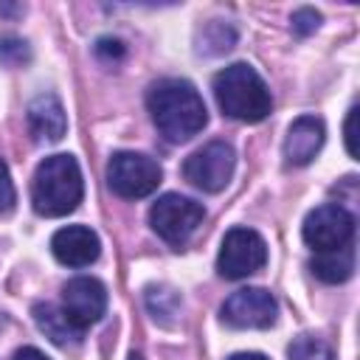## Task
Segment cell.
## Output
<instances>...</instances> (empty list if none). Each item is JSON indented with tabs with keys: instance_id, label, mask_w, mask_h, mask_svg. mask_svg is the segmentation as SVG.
Here are the masks:
<instances>
[{
	"instance_id": "5",
	"label": "cell",
	"mask_w": 360,
	"mask_h": 360,
	"mask_svg": "<svg viewBox=\"0 0 360 360\" xmlns=\"http://www.w3.org/2000/svg\"><path fill=\"white\" fill-rule=\"evenodd\" d=\"M163 180V169L158 160L141 152H115L107 163V186L112 194L124 200L149 197Z\"/></svg>"
},
{
	"instance_id": "8",
	"label": "cell",
	"mask_w": 360,
	"mask_h": 360,
	"mask_svg": "<svg viewBox=\"0 0 360 360\" xmlns=\"http://www.w3.org/2000/svg\"><path fill=\"white\" fill-rule=\"evenodd\" d=\"M301 236H304V242H307L315 253L338 250V248H343V245H352V236H354V217H352V211L343 208L340 202H323V205L312 208V211L304 217Z\"/></svg>"
},
{
	"instance_id": "4",
	"label": "cell",
	"mask_w": 360,
	"mask_h": 360,
	"mask_svg": "<svg viewBox=\"0 0 360 360\" xmlns=\"http://www.w3.org/2000/svg\"><path fill=\"white\" fill-rule=\"evenodd\" d=\"M202 219H205L202 202H197L191 197H183V194H174V191L158 197L152 202V208H149V225H152V231L163 242H169L174 248H183L191 239V233L200 228Z\"/></svg>"
},
{
	"instance_id": "3",
	"label": "cell",
	"mask_w": 360,
	"mask_h": 360,
	"mask_svg": "<svg viewBox=\"0 0 360 360\" xmlns=\"http://www.w3.org/2000/svg\"><path fill=\"white\" fill-rule=\"evenodd\" d=\"M211 87H214V98L219 110L233 121L259 124L273 110V98H270L264 79L248 62H233L222 68L214 76Z\"/></svg>"
},
{
	"instance_id": "9",
	"label": "cell",
	"mask_w": 360,
	"mask_h": 360,
	"mask_svg": "<svg viewBox=\"0 0 360 360\" xmlns=\"http://www.w3.org/2000/svg\"><path fill=\"white\" fill-rule=\"evenodd\" d=\"M278 304L262 287H242L222 304V321L233 329H267L276 323Z\"/></svg>"
},
{
	"instance_id": "19",
	"label": "cell",
	"mask_w": 360,
	"mask_h": 360,
	"mask_svg": "<svg viewBox=\"0 0 360 360\" xmlns=\"http://www.w3.org/2000/svg\"><path fill=\"white\" fill-rule=\"evenodd\" d=\"M31 59V48L25 39L20 37H3L0 39V62L8 65V68H20Z\"/></svg>"
},
{
	"instance_id": "13",
	"label": "cell",
	"mask_w": 360,
	"mask_h": 360,
	"mask_svg": "<svg viewBox=\"0 0 360 360\" xmlns=\"http://www.w3.org/2000/svg\"><path fill=\"white\" fill-rule=\"evenodd\" d=\"M28 129L37 141H62L68 132V115L53 93H42L28 104Z\"/></svg>"
},
{
	"instance_id": "26",
	"label": "cell",
	"mask_w": 360,
	"mask_h": 360,
	"mask_svg": "<svg viewBox=\"0 0 360 360\" xmlns=\"http://www.w3.org/2000/svg\"><path fill=\"white\" fill-rule=\"evenodd\" d=\"M127 360H143V357H141L138 352H129V357H127Z\"/></svg>"
},
{
	"instance_id": "10",
	"label": "cell",
	"mask_w": 360,
	"mask_h": 360,
	"mask_svg": "<svg viewBox=\"0 0 360 360\" xmlns=\"http://www.w3.org/2000/svg\"><path fill=\"white\" fill-rule=\"evenodd\" d=\"M62 309L76 329H87L107 312V287L93 276H76L62 287Z\"/></svg>"
},
{
	"instance_id": "20",
	"label": "cell",
	"mask_w": 360,
	"mask_h": 360,
	"mask_svg": "<svg viewBox=\"0 0 360 360\" xmlns=\"http://www.w3.org/2000/svg\"><path fill=\"white\" fill-rule=\"evenodd\" d=\"M14 205H17V191H14V183H11V174H8L6 160L0 158V217L11 214Z\"/></svg>"
},
{
	"instance_id": "11",
	"label": "cell",
	"mask_w": 360,
	"mask_h": 360,
	"mask_svg": "<svg viewBox=\"0 0 360 360\" xmlns=\"http://www.w3.org/2000/svg\"><path fill=\"white\" fill-rule=\"evenodd\" d=\"M51 253L68 267H87L101 253V239L87 225H65L51 236Z\"/></svg>"
},
{
	"instance_id": "7",
	"label": "cell",
	"mask_w": 360,
	"mask_h": 360,
	"mask_svg": "<svg viewBox=\"0 0 360 360\" xmlns=\"http://www.w3.org/2000/svg\"><path fill=\"white\" fill-rule=\"evenodd\" d=\"M233 169H236V152L231 143L225 141H211L205 146H200L197 152H191L183 163V177L205 191V194H217L222 191L231 177H233Z\"/></svg>"
},
{
	"instance_id": "21",
	"label": "cell",
	"mask_w": 360,
	"mask_h": 360,
	"mask_svg": "<svg viewBox=\"0 0 360 360\" xmlns=\"http://www.w3.org/2000/svg\"><path fill=\"white\" fill-rule=\"evenodd\" d=\"M318 25H321V14H318L315 8H298V11L292 14V31H295L298 37H309Z\"/></svg>"
},
{
	"instance_id": "16",
	"label": "cell",
	"mask_w": 360,
	"mask_h": 360,
	"mask_svg": "<svg viewBox=\"0 0 360 360\" xmlns=\"http://www.w3.org/2000/svg\"><path fill=\"white\" fill-rule=\"evenodd\" d=\"M233 42H236V31L228 22H222V20L208 22L202 28V34H200V51L208 53V56H217V53L231 51Z\"/></svg>"
},
{
	"instance_id": "2",
	"label": "cell",
	"mask_w": 360,
	"mask_h": 360,
	"mask_svg": "<svg viewBox=\"0 0 360 360\" xmlns=\"http://www.w3.org/2000/svg\"><path fill=\"white\" fill-rule=\"evenodd\" d=\"M84 197L82 169L73 155L59 152L45 158L31 180V202L39 217H68Z\"/></svg>"
},
{
	"instance_id": "12",
	"label": "cell",
	"mask_w": 360,
	"mask_h": 360,
	"mask_svg": "<svg viewBox=\"0 0 360 360\" xmlns=\"http://www.w3.org/2000/svg\"><path fill=\"white\" fill-rule=\"evenodd\" d=\"M326 138L323 121L318 115H301L290 124L287 135H284V160L290 166H307L312 163V158L321 152Z\"/></svg>"
},
{
	"instance_id": "22",
	"label": "cell",
	"mask_w": 360,
	"mask_h": 360,
	"mask_svg": "<svg viewBox=\"0 0 360 360\" xmlns=\"http://www.w3.org/2000/svg\"><path fill=\"white\" fill-rule=\"evenodd\" d=\"M96 56L104 59V62H115V59L124 56V42L115 39V37H101L96 42Z\"/></svg>"
},
{
	"instance_id": "17",
	"label": "cell",
	"mask_w": 360,
	"mask_h": 360,
	"mask_svg": "<svg viewBox=\"0 0 360 360\" xmlns=\"http://www.w3.org/2000/svg\"><path fill=\"white\" fill-rule=\"evenodd\" d=\"M146 309L152 312L155 321L160 323H172V318L177 315L180 309V298L174 290H166V287H149L146 290Z\"/></svg>"
},
{
	"instance_id": "14",
	"label": "cell",
	"mask_w": 360,
	"mask_h": 360,
	"mask_svg": "<svg viewBox=\"0 0 360 360\" xmlns=\"http://www.w3.org/2000/svg\"><path fill=\"white\" fill-rule=\"evenodd\" d=\"M34 323H37V329L51 340V343H56V346H79L82 343V329H76L73 323H70V318L65 315V309L62 307H53V304H37L34 309Z\"/></svg>"
},
{
	"instance_id": "24",
	"label": "cell",
	"mask_w": 360,
	"mask_h": 360,
	"mask_svg": "<svg viewBox=\"0 0 360 360\" xmlns=\"http://www.w3.org/2000/svg\"><path fill=\"white\" fill-rule=\"evenodd\" d=\"M14 360H51L45 352H39L37 346H22L14 352Z\"/></svg>"
},
{
	"instance_id": "15",
	"label": "cell",
	"mask_w": 360,
	"mask_h": 360,
	"mask_svg": "<svg viewBox=\"0 0 360 360\" xmlns=\"http://www.w3.org/2000/svg\"><path fill=\"white\" fill-rule=\"evenodd\" d=\"M309 270L321 281H326V284H343L354 273V248L352 245H343L338 250L315 253V259L309 262Z\"/></svg>"
},
{
	"instance_id": "6",
	"label": "cell",
	"mask_w": 360,
	"mask_h": 360,
	"mask_svg": "<svg viewBox=\"0 0 360 360\" xmlns=\"http://www.w3.org/2000/svg\"><path fill=\"white\" fill-rule=\"evenodd\" d=\"M267 262V245L259 231L253 228H231L222 236L219 253H217V270L222 278L239 281L253 273H259Z\"/></svg>"
},
{
	"instance_id": "18",
	"label": "cell",
	"mask_w": 360,
	"mask_h": 360,
	"mask_svg": "<svg viewBox=\"0 0 360 360\" xmlns=\"http://www.w3.org/2000/svg\"><path fill=\"white\" fill-rule=\"evenodd\" d=\"M287 360H335V352H332L329 343H323L321 338L298 335V338L287 346Z\"/></svg>"
},
{
	"instance_id": "1",
	"label": "cell",
	"mask_w": 360,
	"mask_h": 360,
	"mask_svg": "<svg viewBox=\"0 0 360 360\" xmlns=\"http://www.w3.org/2000/svg\"><path fill=\"white\" fill-rule=\"evenodd\" d=\"M146 107L158 132L169 143H186L208 124V110L197 87L186 79H158L146 90Z\"/></svg>"
},
{
	"instance_id": "25",
	"label": "cell",
	"mask_w": 360,
	"mask_h": 360,
	"mask_svg": "<svg viewBox=\"0 0 360 360\" xmlns=\"http://www.w3.org/2000/svg\"><path fill=\"white\" fill-rule=\"evenodd\" d=\"M225 360H267V357L262 352H236V354H231Z\"/></svg>"
},
{
	"instance_id": "23",
	"label": "cell",
	"mask_w": 360,
	"mask_h": 360,
	"mask_svg": "<svg viewBox=\"0 0 360 360\" xmlns=\"http://www.w3.org/2000/svg\"><path fill=\"white\" fill-rule=\"evenodd\" d=\"M354 124H357V107L349 110V115H346V127H343V132H346V152H349L352 158H357V146H354Z\"/></svg>"
}]
</instances>
